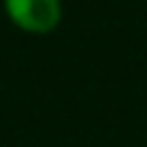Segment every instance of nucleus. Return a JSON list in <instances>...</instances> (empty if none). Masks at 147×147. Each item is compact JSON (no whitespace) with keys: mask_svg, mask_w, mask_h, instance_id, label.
Instances as JSON below:
<instances>
[{"mask_svg":"<svg viewBox=\"0 0 147 147\" xmlns=\"http://www.w3.org/2000/svg\"><path fill=\"white\" fill-rule=\"evenodd\" d=\"M13 26L28 34H49L62 21V0H3Z\"/></svg>","mask_w":147,"mask_h":147,"instance_id":"nucleus-1","label":"nucleus"}]
</instances>
